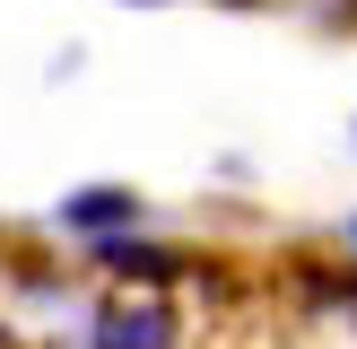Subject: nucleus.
<instances>
[{"mask_svg":"<svg viewBox=\"0 0 357 349\" xmlns=\"http://www.w3.org/2000/svg\"><path fill=\"white\" fill-rule=\"evenodd\" d=\"M279 288H288V306L305 314V323H340L349 341H357V262L349 253H296L288 271H279Z\"/></svg>","mask_w":357,"mask_h":349,"instance_id":"obj_4","label":"nucleus"},{"mask_svg":"<svg viewBox=\"0 0 357 349\" xmlns=\"http://www.w3.org/2000/svg\"><path fill=\"white\" fill-rule=\"evenodd\" d=\"M209 9H261V0H209Z\"/></svg>","mask_w":357,"mask_h":349,"instance_id":"obj_8","label":"nucleus"},{"mask_svg":"<svg viewBox=\"0 0 357 349\" xmlns=\"http://www.w3.org/2000/svg\"><path fill=\"white\" fill-rule=\"evenodd\" d=\"M87 271L105 279V288H166V297H192L209 279V253H192V244H174V236H157V227H131V236H105V244H87Z\"/></svg>","mask_w":357,"mask_h":349,"instance_id":"obj_1","label":"nucleus"},{"mask_svg":"<svg viewBox=\"0 0 357 349\" xmlns=\"http://www.w3.org/2000/svg\"><path fill=\"white\" fill-rule=\"evenodd\" d=\"M131 227H149V192L139 184H70L52 201V236H70L79 253L105 236H131Z\"/></svg>","mask_w":357,"mask_h":349,"instance_id":"obj_3","label":"nucleus"},{"mask_svg":"<svg viewBox=\"0 0 357 349\" xmlns=\"http://www.w3.org/2000/svg\"><path fill=\"white\" fill-rule=\"evenodd\" d=\"M79 341L87 349H183L192 323H183V297H166V288H105L96 279Z\"/></svg>","mask_w":357,"mask_h":349,"instance_id":"obj_2","label":"nucleus"},{"mask_svg":"<svg viewBox=\"0 0 357 349\" xmlns=\"http://www.w3.org/2000/svg\"><path fill=\"white\" fill-rule=\"evenodd\" d=\"M131 9H166V0H131Z\"/></svg>","mask_w":357,"mask_h":349,"instance_id":"obj_9","label":"nucleus"},{"mask_svg":"<svg viewBox=\"0 0 357 349\" xmlns=\"http://www.w3.org/2000/svg\"><path fill=\"white\" fill-rule=\"evenodd\" d=\"M340 253L357 262V209H349V218H340Z\"/></svg>","mask_w":357,"mask_h":349,"instance_id":"obj_6","label":"nucleus"},{"mask_svg":"<svg viewBox=\"0 0 357 349\" xmlns=\"http://www.w3.org/2000/svg\"><path fill=\"white\" fill-rule=\"evenodd\" d=\"M331 17H340V27H357V0H331Z\"/></svg>","mask_w":357,"mask_h":349,"instance_id":"obj_7","label":"nucleus"},{"mask_svg":"<svg viewBox=\"0 0 357 349\" xmlns=\"http://www.w3.org/2000/svg\"><path fill=\"white\" fill-rule=\"evenodd\" d=\"M0 349H35V332L17 323V314H0Z\"/></svg>","mask_w":357,"mask_h":349,"instance_id":"obj_5","label":"nucleus"}]
</instances>
